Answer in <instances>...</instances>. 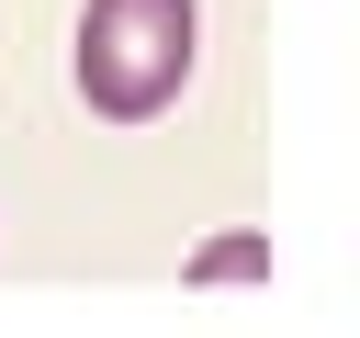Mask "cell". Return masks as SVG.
<instances>
[{"instance_id":"cell-1","label":"cell","mask_w":360,"mask_h":338,"mask_svg":"<svg viewBox=\"0 0 360 338\" xmlns=\"http://www.w3.org/2000/svg\"><path fill=\"white\" fill-rule=\"evenodd\" d=\"M202 0H90L79 11V101L112 124H146L191 90Z\"/></svg>"}]
</instances>
